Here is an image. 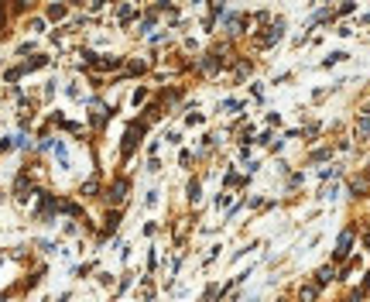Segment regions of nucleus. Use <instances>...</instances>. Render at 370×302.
Instances as JSON below:
<instances>
[{"label": "nucleus", "mask_w": 370, "mask_h": 302, "mask_svg": "<svg viewBox=\"0 0 370 302\" xmlns=\"http://www.w3.org/2000/svg\"><path fill=\"white\" fill-rule=\"evenodd\" d=\"M350 247H353V233L343 230V233H339V241H336V257H346Z\"/></svg>", "instance_id": "f257e3e1"}, {"label": "nucleus", "mask_w": 370, "mask_h": 302, "mask_svg": "<svg viewBox=\"0 0 370 302\" xmlns=\"http://www.w3.org/2000/svg\"><path fill=\"white\" fill-rule=\"evenodd\" d=\"M353 134H357V141H370V114H363V117L357 120Z\"/></svg>", "instance_id": "f03ea898"}, {"label": "nucleus", "mask_w": 370, "mask_h": 302, "mask_svg": "<svg viewBox=\"0 0 370 302\" xmlns=\"http://www.w3.org/2000/svg\"><path fill=\"white\" fill-rule=\"evenodd\" d=\"M350 189H353V196H367L370 182H367V179H353V182H350Z\"/></svg>", "instance_id": "7ed1b4c3"}, {"label": "nucleus", "mask_w": 370, "mask_h": 302, "mask_svg": "<svg viewBox=\"0 0 370 302\" xmlns=\"http://www.w3.org/2000/svg\"><path fill=\"white\" fill-rule=\"evenodd\" d=\"M315 295H319V289H315V285H305V289L298 292V302H315Z\"/></svg>", "instance_id": "20e7f679"}, {"label": "nucleus", "mask_w": 370, "mask_h": 302, "mask_svg": "<svg viewBox=\"0 0 370 302\" xmlns=\"http://www.w3.org/2000/svg\"><path fill=\"white\" fill-rule=\"evenodd\" d=\"M329 278H333V265H326V268H319V271H315V285H326Z\"/></svg>", "instance_id": "39448f33"}, {"label": "nucleus", "mask_w": 370, "mask_h": 302, "mask_svg": "<svg viewBox=\"0 0 370 302\" xmlns=\"http://www.w3.org/2000/svg\"><path fill=\"white\" fill-rule=\"evenodd\" d=\"M223 110H226V114H237V110H243V103H240V100H226Z\"/></svg>", "instance_id": "423d86ee"}, {"label": "nucleus", "mask_w": 370, "mask_h": 302, "mask_svg": "<svg viewBox=\"0 0 370 302\" xmlns=\"http://www.w3.org/2000/svg\"><path fill=\"white\" fill-rule=\"evenodd\" d=\"M124 189H127L124 182H117V186H113V192H110V199H113V203H120V199H124Z\"/></svg>", "instance_id": "0eeeda50"}, {"label": "nucleus", "mask_w": 370, "mask_h": 302, "mask_svg": "<svg viewBox=\"0 0 370 302\" xmlns=\"http://www.w3.org/2000/svg\"><path fill=\"white\" fill-rule=\"evenodd\" d=\"M48 17H52V21H58V17H65V7H62V4H55V7L48 11Z\"/></svg>", "instance_id": "6e6552de"}, {"label": "nucleus", "mask_w": 370, "mask_h": 302, "mask_svg": "<svg viewBox=\"0 0 370 302\" xmlns=\"http://www.w3.org/2000/svg\"><path fill=\"white\" fill-rule=\"evenodd\" d=\"M339 58H346V52H333V55H329V58H326V62H322V66H326V69H329V66H336V62H339Z\"/></svg>", "instance_id": "1a4fd4ad"}, {"label": "nucleus", "mask_w": 370, "mask_h": 302, "mask_svg": "<svg viewBox=\"0 0 370 302\" xmlns=\"http://www.w3.org/2000/svg\"><path fill=\"white\" fill-rule=\"evenodd\" d=\"M202 66H206L209 72H216V69H220V58H206V62H202Z\"/></svg>", "instance_id": "9d476101"}, {"label": "nucleus", "mask_w": 370, "mask_h": 302, "mask_svg": "<svg viewBox=\"0 0 370 302\" xmlns=\"http://www.w3.org/2000/svg\"><path fill=\"white\" fill-rule=\"evenodd\" d=\"M189 199H192V203L199 199V182H192V186H189Z\"/></svg>", "instance_id": "9b49d317"}, {"label": "nucleus", "mask_w": 370, "mask_h": 302, "mask_svg": "<svg viewBox=\"0 0 370 302\" xmlns=\"http://www.w3.org/2000/svg\"><path fill=\"white\" fill-rule=\"evenodd\" d=\"M363 114H370V103H363Z\"/></svg>", "instance_id": "f8f14e48"}, {"label": "nucleus", "mask_w": 370, "mask_h": 302, "mask_svg": "<svg viewBox=\"0 0 370 302\" xmlns=\"http://www.w3.org/2000/svg\"><path fill=\"white\" fill-rule=\"evenodd\" d=\"M0 21H4V11H0Z\"/></svg>", "instance_id": "ddd939ff"}]
</instances>
